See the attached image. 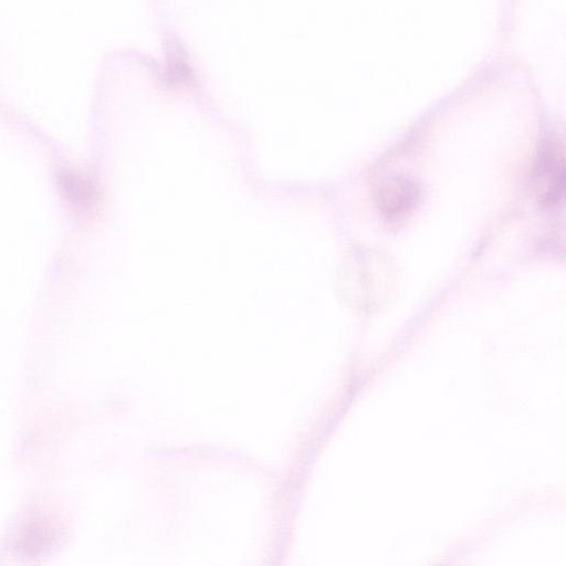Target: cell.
<instances>
[{
	"instance_id": "obj_1",
	"label": "cell",
	"mask_w": 566,
	"mask_h": 566,
	"mask_svg": "<svg viewBox=\"0 0 566 566\" xmlns=\"http://www.w3.org/2000/svg\"><path fill=\"white\" fill-rule=\"evenodd\" d=\"M557 145L549 144L540 156L538 176L545 204H558L564 194L565 169Z\"/></svg>"
},
{
	"instance_id": "obj_2",
	"label": "cell",
	"mask_w": 566,
	"mask_h": 566,
	"mask_svg": "<svg viewBox=\"0 0 566 566\" xmlns=\"http://www.w3.org/2000/svg\"><path fill=\"white\" fill-rule=\"evenodd\" d=\"M418 196L419 192L415 184L404 178H392L380 188L377 193V203L385 216L396 218L411 211Z\"/></svg>"
},
{
	"instance_id": "obj_3",
	"label": "cell",
	"mask_w": 566,
	"mask_h": 566,
	"mask_svg": "<svg viewBox=\"0 0 566 566\" xmlns=\"http://www.w3.org/2000/svg\"><path fill=\"white\" fill-rule=\"evenodd\" d=\"M61 186L70 198V201L81 206L89 205L93 199V188L79 176L66 173L61 176Z\"/></svg>"
}]
</instances>
